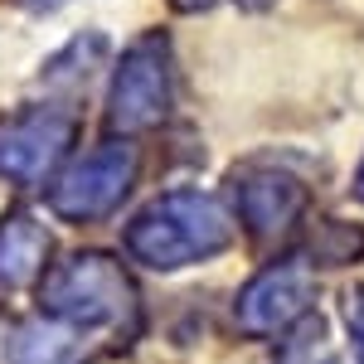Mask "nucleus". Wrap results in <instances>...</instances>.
Segmentation results:
<instances>
[{
	"label": "nucleus",
	"mask_w": 364,
	"mask_h": 364,
	"mask_svg": "<svg viewBox=\"0 0 364 364\" xmlns=\"http://www.w3.org/2000/svg\"><path fill=\"white\" fill-rule=\"evenodd\" d=\"M170 102V68H166V44L141 39L132 54L122 58V73L112 87V122L127 132L156 127Z\"/></svg>",
	"instance_id": "nucleus-6"
},
{
	"label": "nucleus",
	"mask_w": 364,
	"mask_h": 364,
	"mask_svg": "<svg viewBox=\"0 0 364 364\" xmlns=\"http://www.w3.org/2000/svg\"><path fill=\"white\" fill-rule=\"evenodd\" d=\"M311 301H316L311 267L306 262H277L243 287L233 316L248 336H287L291 326H301L311 316Z\"/></svg>",
	"instance_id": "nucleus-4"
},
{
	"label": "nucleus",
	"mask_w": 364,
	"mask_h": 364,
	"mask_svg": "<svg viewBox=\"0 0 364 364\" xmlns=\"http://www.w3.org/2000/svg\"><path fill=\"white\" fill-rule=\"evenodd\" d=\"M345 321H350V331H355V336H360V345H364V287L345 296Z\"/></svg>",
	"instance_id": "nucleus-11"
},
{
	"label": "nucleus",
	"mask_w": 364,
	"mask_h": 364,
	"mask_svg": "<svg viewBox=\"0 0 364 364\" xmlns=\"http://www.w3.org/2000/svg\"><path fill=\"white\" fill-rule=\"evenodd\" d=\"M68 136H73V117L54 112V107L10 117L0 127V175L15 185H39L54 170V161L68 151Z\"/></svg>",
	"instance_id": "nucleus-5"
},
{
	"label": "nucleus",
	"mask_w": 364,
	"mask_h": 364,
	"mask_svg": "<svg viewBox=\"0 0 364 364\" xmlns=\"http://www.w3.org/2000/svg\"><path fill=\"white\" fill-rule=\"evenodd\" d=\"M360 364H364V345H360Z\"/></svg>",
	"instance_id": "nucleus-14"
},
{
	"label": "nucleus",
	"mask_w": 364,
	"mask_h": 364,
	"mask_svg": "<svg viewBox=\"0 0 364 364\" xmlns=\"http://www.w3.org/2000/svg\"><path fill=\"white\" fill-rule=\"evenodd\" d=\"M277 364H340V355L331 350V340H326V326H321L316 316H306L301 331L282 345Z\"/></svg>",
	"instance_id": "nucleus-10"
},
{
	"label": "nucleus",
	"mask_w": 364,
	"mask_h": 364,
	"mask_svg": "<svg viewBox=\"0 0 364 364\" xmlns=\"http://www.w3.org/2000/svg\"><path fill=\"white\" fill-rule=\"evenodd\" d=\"M355 185H360V195H364V166H360V180H355Z\"/></svg>",
	"instance_id": "nucleus-13"
},
{
	"label": "nucleus",
	"mask_w": 364,
	"mask_h": 364,
	"mask_svg": "<svg viewBox=\"0 0 364 364\" xmlns=\"http://www.w3.org/2000/svg\"><path fill=\"white\" fill-rule=\"evenodd\" d=\"M233 238V224H228L224 204L209 195H195V190H175V195L156 199L136 224L127 228V248L136 262L146 267H190V262H204L214 252L228 248Z\"/></svg>",
	"instance_id": "nucleus-1"
},
{
	"label": "nucleus",
	"mask_w": 364,
	"mask_h": 364,
	"mask_svg": "<svg viewBox=\"0 0 364 364\" xmlns=\"http://www.w3.org/2000/svg\"><path fill=\"white\" fill-rule=\"evenodd\" d=\"M175 5H185V10H199V5H209V0H175Z\"/></svg>",
	"instance_id": "nucleus-12"
},
{
	"label": "nucleus",
	"mask_w": 364,
	"mask_h": 364,
	"mask_svg": "<svg viewBox=\"0 0 364 364\" xmlns=\"http://www.w3.org/2000/svg\"><path fill=\"white\" fill-rule=\"evenodd\" d=\"M49 257V233L44 224H34L29 214H15L10 224L0 228V282L5 287H25L44 272Z\"/></svg>",
	"instance_id": "nucleus-9"
},
{
	"label": "nucleus",
	"mask_w": 364,
	"mask_h": 364,
	"mask_svg": "<svg viewBox=\"0 0 364 364\" xmlns=\"http://www.w3.org/2000/svg\"><path fill=\"white\" fill-rule=\"evenodd\" d=\"M233 199H238L243 224H248L257 238L291 228L301 219V209H306L301 185L287 180V175H277V170H243V175H233Z\"/></svg>",
	"instance_id": "nucleus-7"
},
{
	"label": "nucleus",
	"mask_w": 364,
	"mask_h": 364,
	"mask_svg": "<svg viewBox=\"0 0 364 364\" xmlns=\"http://www.w3.org/2000/svg\"><path fill=\"white\" fill-rule=\"evenodd\" d=\"M39 301H44V316L68 321L78 331L136 321V291H132L127 272L102 252H78V257L58 262L39 287Z\"/></svg>",
	"instance_id": "nucleus-2"
},
{
	"label": "nucleus",
	"mask_w": 364,
	"mask_h": 364,
	"mask_svg": "<svg viewBox=\"0 0 364 364\" xmlns=\"http://www.w3.org/2000/svg\"><path fill=\"white\" fill-rule=\"evenodd\" d=\"M10 364H78L87 355V331L68 326V321H29L20 326L10 345H5Z\"/></svg>",
	"instance_id": "nucleus-8"
},
{
	"label": "nucleus",
	"mask_w": 364,
	"mask_h": 364,
	"mask_svg": "<svg viewBox=\"0 0 364 364\" xmlns=\"http://www.w3.org/2000/svg\"><path fill=\"white\" fill-rule=\"evenodd\" d=\"M132 175H136L132 146H117L112 141V146L87 151L83 161L54 185V214L58 219H73V224L112 214L122 204V195H127V185H132Z\"/></svg>",
	"instance_id": "nucleus-3"
}]
</instances>
